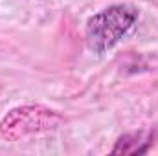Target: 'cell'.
<instances>
[{
	"label": "cell",
	"instance_id": "obj_2",
	"mask_svg": "<svg viewBox=\"0 0 158 156\" xmlns=\"http://www.w3.org/2000/svg\"><path fill=\"white\" fill-rule=\"evenodd\" d=\"M61 116L44 107H20L9 110L0 121V136L7 140H19L26 134L55 129Z\"/></svg>",
	"mask_w": 158,
	"mask_h": 156
},
{
	"label": "cell",
	"instance_id": "obj_3",
	"mask_svg": "<svg viewBox=\"0 0 158 156\" xmlns=\"http://www.w3.org/2000/svg\"><path fill=\"white\" fill-rule=\"evenodd\" d=\"M142 143L151 145V136L145 132H134V134H125L121 136L116 143V147L112 149V154H142L147 153L145 147H140Z\"/></svg>",
	"mask_w": 158,
	"mask_h": 156
},
{
	"label": "cell",
	"instance_id": "obj_1",
	"mask_svg": "<svg viewBox=\"0 0 158 156\" xmlns=\"http://www.w3.org/2000/svg\"><path fill=\"white\" fill-rule=\"evenodd\" d=\"M138 20V9L131 4H114L88 18L85 39L94 53H105L123 39Z\"/></svg>",
	"mask_w": 158,
	"mask_h": 156
}]
</instances>
